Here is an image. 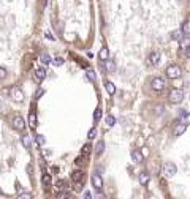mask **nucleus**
<instances>
[{
    "label": "nucleus",
    "instance_id": "nucleus-1",
    "mask_svg": "<svg viewBox=\"0 0 190 199\" xmlns=\"http://www.w3.org/2000/svg\"><path fill=\"white\" fill-rule=\"evenodd\" d=\"M182 100H184V92L181 89H174L173 92H170V101L173 104H179Z\"/></svg>",
    "mask_w": 190,
    "mask_h": 199
},
{
    "label": "nucleus",
    "instance_id": "nucleus-2",
    "mask_svg": "<svg viewBox=\"0 0 190 199\" xmlns=\"http://www.w3.org/2000/svg\"><path fill=\"white\" fill-rule=\"evenodd\" d=\"M181 75H182V71H181V68L177 65H170L168 68H166V76L171 77V79H174V77H181Z\"/></svg>",
    "mask_w": 190,
    "mask_h": 199
},
{
    "label": "nucleus",
    "instance_id": "nucleus-3",
    "mask_svg": "<svg viewBox=\"0 0 190 199\" xmlns=\"http://www.w3.org/2000/svg\"><path fill=\"white\" fill-rule=\"evenodd\" d=\"M162 171H163V175H165L166 179H171L173 175L176 174V166H174L173 163H165L163 169H162Z\"/></svg>",
    "mask_w": 190,
    "mask_h": 199
},
{
    "label": "nucleus",
    "instance_id": "nucleus-4",
    "mask_svg": "<svg viewBox=\"0 0 190 199\" xmlns=\"http://www.w3.org/2000/svg\"><path fill=\"white\" fill-rule=\"evenodd\" d=\"M11 98L14 101H18V103H21V101L24 100V93H22V90L19 87H13L11 89Z\"/></svg>",
    "mask_w": 190,
    "mask_h": 199
},
{
    "label": "nucleus",
    "instance_id": "nucleus-5",
    "mask_svg": "<svg viewBox=\"0 0 190 199\" xmlns=\"http://www.w3.org/2000/svg\"><path fill=\"white\" fill-rule=\"evenodd\" d=\"M13 127L16 128L18 131H22V130L25 128V122H24V119H22L21 115H16V117L13 119Z\"/></svg>",
    "mask_w": 190,
    "mask_h": 199
},
{
    "label": "nucleus",
    "instance_id": "nucleus-6",
    "mask_svg": "<svg viewBox=\"0 0 190 199\" xmlns=\"http://www.w3.org/2000/svg\"><path fill=\"white\" fill-rule=\"evenodd\" d=\"M152 89L157 92L163 90L165 89V79H162V77H155V79L152 81Z\"/></svg>",
    "mask_w": 190,
    "mask_h": 199
},
{
    "label": "nucleus",
    "instance_id": "nucleus-7",
    "mask_svg": "<svg viewBox=\"0 0 190 199\" xmlns=\"http://www.w3.org/2000/svg\"><path fill=\"white\" fill-rule=\"evenodd\" d=\"M92 185H94V188L95 190H102L103 188V180H102V177L100 175H97V174H94L92 175Z\"/></svg>",
    "mask_w": 190,
    "mask_h": 199
},
{
    "label": "nucleus",
    "instance_id": "nucleus-8",
    "mask_svg": "<svg viewBox=\"0 0 190 199\" xmlns=\"http://www.w3.org/2000/svg\"><path fill=\"white\" fill-rule=\"evenodd\" d=\"M83 179H84V172L81 169H76V171H73V174H71V180L73 182H81L83 183Z\"/></svg>",
    "mask_w": 190,
    "mask_h": 199
},
{
    "label": "nucleus",
    "instance_id": "nucleus-9",
    "mask_svg": "<svg viewBox=\"0 0 190 199\" xmlns=\"http://www.w3.org/2000/svg\"><path fill=\"white\" fill-rule=\"evenodd\" d=\"M35 76H37L38 81H43L44 77H46V70L43 68V66H38L37 71H35Z\"/></svg>",
    "mask_w": 190,
    "mask_h": 199
},
{
    "label": "nucleus",
    "instance_id": "nucleus-10",
    "mask_svg": "<svg viewBox=\"0 0 190 199\" xmlns=\"http://www.w3.org/2000/svg\"><path fill=\"white\" fill-rule=\"evenodd\" d=\"M108 57H109V51H108L106 46H103V48L100 49V52H98V58L100 60H108Z\"/></svg>",
    "mask_w": 190,
    "mask_h": 199
},
{
    "label": "nucleus",
    "instance_id": "nucleus-11",
    "mask_svg": "<svg viewBox=\"0 0 190 199\" xmlns=\"http://www.w3.org/2000/svg\"><path fill=\"white\" fill-rule=\"evenodd\" d=\"M131 158H133L135 163H143V160H144V157H143V153L139 150H133V153H131Z\"/></svg>",
    "mask_w": 190,
    "mask_h": 199
},
{
    "label": "nucleus",
    "instance_id": "nucleus-12",
    "mask_svg": "<svg viewBox=\"0 0 190 199\" xmlns=\"http://www.w3.org/2000/svg\"><path fill=\"white\" fill-rule=\"evenodd\" d=\"M185 130H187V122H182L181 125H177V127H176V131H174V134H176V136H181Z\"/></svg>",
    "mask_w": 190,
    "mask_h": 199
},
{
    "label": "nucleus",
    "instance_id": "nucleus-13",
    "mask_svg": "<svg viewBox=\"0 0 190 199\" xmlns=\"http://www.w3.org/2000/svg\"><path fill=\"white\" fill-rule=\"evenodd\" d=\"M149 62L152 65H158V62H160V54H158V52H152L149 56Z\"/></svg>",
    "mask_w": 190,
    "mask_h": 199
},
{
    "label": "nucleus",
    "instance_id": "nucleus-14",
    "mask_svg": "<svg viewBox=\"0 0 190 199\" xmlns=\"http://www.w3.org/2000/svg\"><path fill=\"white\" fill-rule=\"evenodd\" d=\"M29 125H30V128H37V115H35V111H30Z\"/></svg>",
    "mask_w": 190,
    "mask_h": 199
},
{
    "label": "nucleus",
    "instance_id": "nucleus-15",
    "mask_svg": "<svg viewBox=\"0 0 190 199\" xmlns=\"http://www.w3.org/2000/svg\"><path fill=\"white\" fill-rule=\"evenodd\" d=\"M139 182H141V185H147V182H149V174L139 172Z\"/></svg>",
    "mask_w": 190,
    "mask_h": 199
},
{
    "label": "nucleus",
    "instance_id": "nucleus-16",
    "mask_svg": "<svg viewBox=\"0 0 190 199\" xmlns=\"http://www.w3.org/2000/svg\"><path fill=\"white\" fill-rule=\"evenodd\" d=\"M103 150H105V142L100 141L98 144H97V147H95V155H102Z\"/></svg>",
    "mask_w": 190,
    "mask_h": 199
},
{
    "label": "nucleus",
    "instance_id": "nucleus-17",
    "mask_svg": "<svg viewBox=\"0 0 190 199\" xmlns=\"http://www.w3.org/2000/svg\"><path fill=\"white\" fill-rule=\"evenodd\" d=\"M89 153H90V144H84L83 149H81V155H84V157H89Z\"/></svg>",
    "mask_w": 190,
    "mask_h": 199
},
{
    "label": "nucleus",
    "instance_id": "nucleus-18",
    "mask_svg": "<svg viewBox=\"0 0 190 199\" xmlns=\"http://www.w3.org/2000/svg\"><path fill=\"white\" fill-rule=\"evenodd\" d=\"M43 186L46 190L49 188V186H51V175H48V174H44L43 175Z\"/></svg>",
    "mask_w": 190,
    "mask_h": 199
},
{
    "label": "nucleus",
    "instance_id": "nucleus-19",
    "mask_svg": "<svg viewBox=\"0 0 190 199\" xmlns=\"http://www.w3.org/2000/svg\"><path fill=\"white\" fill-rule=\"evenodd\" d=\"M87 160V157H84V155H79L78 158H76V161H75V165H76V167H81L84 165V161Z\"/></svg>",
    "mask_w": 190,
    "mask_h": 199
},
{
    "label": "nucleus",
    "instance_id": "nucleus-20",
    "mask_svg": "<svg viewBox=\"0 0 190 199\" xmlns=\"http://www.w3.org/2000/svg\"><path fill=\"white\" fill-rule=\"evenodd\" d=\"M105 89L108 90L109 95H112V93L116 92V87H114V84H112V82H105Z\"/></svg>",
    "mask_w": 190,
    "mask_h": 199
},
{
    "label": "nucleus",
    "instance_id": "nucleus-21",
    "mask_svg": "<svg viewBox=\"0 0 190 199\" xmlns=\"http://www.w3.org/2000/svg\"><path fill=\"white\" fill-rule=\"evenodd\" d=\"M189 44H190V41H189V37H184V40H182L181 46H182V49H184L185 52H189Z\"/></svg>",
    "mask_w": 190,
    "mask_h": 199
},
{
    "label": "nucleus",
    "instance_id": "nucleus-22",
    "mask_svg": "<svg viewBox=\"0 0 190 199\" xmlns=\"http://www.w3.org/2000/svg\"><path fill=\"white\" fill-rule=\"evenodd\" d=\"M182 33H184L185 37H189V33H190V29H189V21H185V22H184V25H182Z\"/></svg>",
    "mask_w": 190,
    "mask_h": 199
},
{
    "label": "nucleus",
    "instance_id": "nucleus-23",
    "mask_svg": "<svg viewBox=\"0 0 190 199\" xmlns=\"http://www.w3.org/2000/svg\"><path fill=\"white\" fill-rule=\"evenodd\" d=\"M86 75H87V79L89 81H95V71H94V70H87Z\"/></svg>",
    "mask_w": 190,
    "mask_h": 199
},
{
    "label": "nucleus",
    "instance_id": "nucleus-24",
    "mask_svg": "<svg viewBox=\"0 0 190 199\" xmlns=\"http://www.w3.org/2000/svg\"><path fill=\"white\" fill-rule=\"evenodd\" d=\"M116 70V66H114V62H108L106 63V71H109V73H112Z\"/></svg>",
    "mask_w": 190,
    "mask_h": 199
},
{
    "label": "nucleus",
    "instance_id": "nucleus-25",
    "mask_svg": "<svg viewBox=\"0 0 190 199\" xmlns=\"http://www.w3.org/2000/svg\"><path fill=\"white\" fill-rule=\"evenodd\" d=\"M173 84H174V87H176V89H181V87H182V81L179 79V77H174V79H173Z\"/></svg>",
    "mask_w": 190,
    "mask_h": 199
},
{
    "label": "nucleus",
    "instance_id": "nucleus-26",
    "mask_svg": "<svg viewBox=\"0 0 190 199\" xmlns=\"http://www.w3.org/2000/svg\"><path fill=\"white\" fill-rule=\"evenodd\" d=\"M114 123H116V119H114V117H112V115L106 117V125H108V127H112V125H114Z\"/></svg>",
    "mask_w": 190,
    "mask_h": 199
},
{
    "label": "nucleus",
    "instance_id": "nucleus-27",
    "mask_svg": "<svg viewBox=\"0 0 190 199\" xmlns=\"http://www.w3.org/2000/svg\"><path fill=\"white\" fill-rule=\"evenodd\" d=\"M40 60L43 62V63H51V57H49V56H46V54H43V56L40 57Z\"/></svg>",
    "mask_w": 190,
    "mask_h": 199
},
{
    "label": "nucleus",
    "instance_id": "nucleus-28",
    "mask_svg": "<svg viewBox=\"0 0 190 199\" xmlns=\"http://www.w3.org/2000/svg\"><path fill=\"white\" fill-rule=\"evenodd\" d=\"M100 117H102V108H97L95 109V114H94V119L95 120H100Z\"/></svg>",
    "mask_w": 190,
    "mask_h": 199
},
{
    "label": "nucleus",
    "instance_id": "nucleus-29",
    "mask_svg": "<svg viewBox=\"0 0 190 199\" xmlns=\"http://www.w3.org/2000/svg\"><path fill=\"white\" fill-rule=\"evenodd\" d=\"M22 144H24L27 149L30 147V138H29V136H24V138H22Z\"/></svg>",
    "mask_w": 190,
    "mask_h": 199
},
{
    "label": "nucleus",
    "instance_id": "nucleus-30",
    "mask_svg": "<svg viewBox=\"0 0 190 199\" xmlns=\"http://www.w3.org/2000/svg\"><path fill=\"white\" fill-rule=\"evenodd\" d=\"M6 77V70L3 66H0V79H5Z\"/></svg>",
    "mask_w": 190,
    "mask_h": 199
},
{
    "label": "nucleus",
    "instance_id": "nucleus-31",
    "mask_svg": "<svg viewBox=\"0 0 190 199\" xmlns=\"http://www.w3.org/2000/svg\"><path fill=\"white\" fill-rule=\"evenodd\" d=\"M87 136H89V139H94L95 136H97V130H95V128H92V130L89 131V134H87Z\"/></svg>",
    "mask_w": 190,
    "mask_h": 199
},
{
    "label": "nucleus",
    "instance_id": "nucleus-32",
    "mask_svg": "<svg viewBox=\"0 0 190 199\" xmlns=\"http://www.w3.org/2000/svg\"><path fill=\"white\" fill-rule=\"evenodd\" d=\"M37 141H38L40 146H43V144H44V138H43V136H37Z\"/></svg>",
    "mask_w": 190,
    "mask_h": 199
},
{
    "label": "nucleus",
    "instance_id": "nucleus-33",
    "mask_svg": "<svg viewBox=\"0 0 190 199\" xmlns=\"http://www.w3.org/2000/svg\"><path fill=\"white\" fill-rule=\"evenodd\" d=\"M43 92H44V90H41V89H40V90H38L37 93H35V98H37V100H38V98H40V96H41V95H43Z\"/></svg>",
    "mask_w": 190,
    "mask_h": 199
},
{
    "label": "nucleus",
    "instance_id": "nucleus-34",
    "mask_svg": "<svg viewBox=\"0 0 190 199\" xmlns=\"http://www.w3.org/2000/svg\"><path fill=\"white\" fill-rule=\"evenodd\" d=\"M173 38H174V40H176V38L179 40V38H181V33H179V32H173Z\"/></svg>",
    "mask_w": 190,
    "mask_h": 199
},
{
    "label": "nucleus",
    "instance_id": "nucleus-35",
    "mask_svg": "<svg viewBox=\"0 0 190 199\" xmlns=\"http://www.w3.org/2000/svg\"><path fill=\"white\" fill-rule=\"evenodd\" d=\"M56 63L57 65H62V63H64V58H56Z\"/></svg>",
    "mask_w": 190,
    "mask_h": 199
},
{
    "label": "nucleus",
    "instance_id": "nucleus-36",
    "mask_svg": "<svg viewBox=\"0 0 190 199\" xmlns=\"http://www.w3.org/2000/svg\"><path fill=\"white\" fill-rule=\"evenodd\" d=\"M0 194H3V191H2V190H0Z\"/></svg>",
    "mask_w": 190,
    "mask_h": 199
}]
</instances>
